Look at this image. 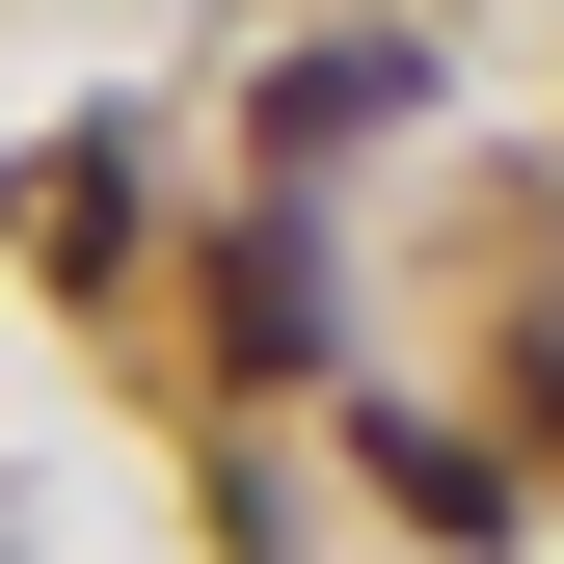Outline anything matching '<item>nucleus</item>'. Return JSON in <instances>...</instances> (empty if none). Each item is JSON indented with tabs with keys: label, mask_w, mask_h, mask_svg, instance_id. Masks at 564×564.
Segmentation results:
<instances>
[{
	"label": "nucleus",
	"mask_w": 564,
	"mask_h": 564,
	"mask_svg": "<svg viewBox=\"0 0 564 564\" xmlns=\"http://www.w3.org/2000/svg\"><path fill=\"white\" fill-rule=\"evenodd\" d=\"M377 511H403V538H511V457H457V431H377Z\"/></svg>",
	"instance_id": "obj_2"
},
{
	"label": "nucleus",
	"mask_w": 564,
	"mask_h": 564,
	"mask_svg": "<svg viewBox=\"0 0 564 564\" xmlns=\"http://www.w3.org/2000/svg\"><path fill=\"white\" fill-rule=\"evenodd\" d=\"M188 349H216V377H323V242H296V216H216V269H188Z\"/></svg>",
	"instance_id": "obj_1"
}]
</instances>
